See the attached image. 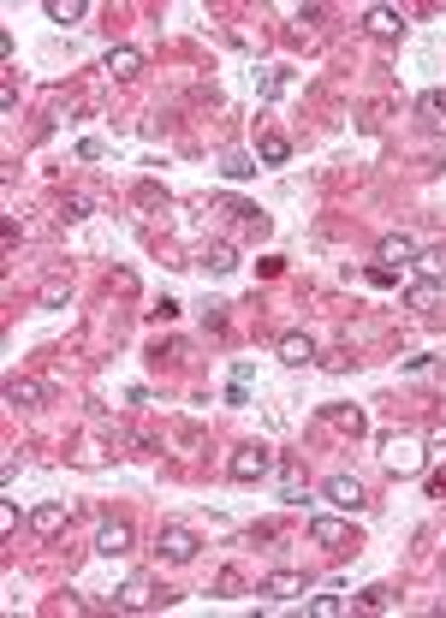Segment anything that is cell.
Segmentation results:
<instances>
[{
  "label": "cell",
  "instance_id": "cell-23",
  "mask_svg": "<svg viewBox=\"0 0 446 618\" xmlns=\"http://www.w3.org/2000/svg\"><path fill=\"white\" fill-rule=\"evenodd\" d=\"M202 327H209V333H227V303H209V309H202Z\"/></svg>",
  "mask_w": 446,
  "mask_h": 618
},
{
  "label": "cell",
  "instance_id": "cell-1",
  "mask_svg": "<svg viewBox=\"0 0 446 618\" xmlns=\"http://www.w3.org/2000/svg\"><path fill=\"white\" fill-rule=\"evenodd\" d=\"M268 470H280V458H274L268 446H238V452H232V464H227L232 482H262Z\"/></svg>",
  "mask_w": 446,
  "mask_h": 618
},
{
  "label": "cell",
  "instance_id": "cell-19",
  "mask_svg": "<svg viewBox=\"0 0 446 618\" xmlns=\"http://www.w3.org/2000/svg\"><path fill=\"white\" fill-rule=\"evenodd\" d=\"M387 464H393V470H417L423 452H417L411 440H387Z\"/></svg>",
  "mask_w": 446,
  "mask_h": 618
},
{
  "label": "cell",
  "instance_id": "cell-9",
  "mask_svg": "<svg viewBox=\"0 0 446 618\" xmlns=\"http://www.w3.org/2000/svg\"><path fill=\"white\" fill-rule=\"evenodd\" d=\"M42 399H48V387H42V381H18V374L6 381V404H13V410H36Z\"/></svg>",
  "mask_w": 446,
  "mask_h": 618
},
{
  "label": "cell",
  "instance_id": "cell-8",
  "mask_svg": "<svg viewBox=\"0 0 446 618\" xmlns=\"http://www.w3.org/2000/svg\"><path fill=\"white\" fill-rule=\"evenodd\" d=\"M280 363H286V369H303V363H316V346H310V333H280Z\"/></svg>",
  "mask_w": 446,
  "mask_h": 618
},
{
  "label": "cell",
  "instance_id": "cell-2",
  "mask_svg": "<svg viewBox=\"0 0 446 618\" xmlns=\"http://www.w3.org/2000/svg\"><path fill=\"white\" fill-rule=\"evenodd\" d=\"M197 535H190V530H179V523H167V530H161V541H155V553H161V559H167V565H190V559H197Z\"/></svg>",
  "mask_w": 446,
  "mask_h": 618
},
{
  "label": "cell",
  "instance_id": "cell-22",
  "mask_svg": "<svg viewBox=\"0 0 446 618\" xmlns=\"http://www.w3.org/2000/svg\"><path fill=\"white\" fill-rule=\"evenodd\" d=\"M202 262H209L215 273H232V268H238V250H232V244H215V250H209Z\"/></svg>",
  "mask_w": 446,
  "mask_h": 618
},
{
  "label": "cell",
  "instance_id": "cell-6",
  "mask_svg": "<svg viewBox=\"0 0 446 618\" xmlns=\"http://www.w3.org/2000/svg\"><path fill=\"white\" fill-rule=\"evenodd\" d=\"M363 30L381 36V42H393V36L404 30V13H399V6H369V13H363Z\"/></svg>",
  "mask_w": 446,
  "mask_h": 618
},
{
  "label": "cell",
  "instance_id": "cell-4",
  "mask_svg": "<svg viewBox=\"0 0 446 618\" xmlns=\"http://www.w3.org/2000/svg\"><path fill=\"white\" fill-rule=\"evenodd\" d=\"M321 500L339 505V512H358V505H363V482H358V475H328V482H321Z\"/></svg>",
  "mask_w": 446,
  "mask_h": 618
},
{
  "label": "cell",
  "instance_id": "cell-26",
  "mask_svg": "<svg viewBox=\"0 0 446 618\" xmlns=\"http://www.w3.org/2000/svg\"><path fill=\"white\" fill-rule=\"evenodd\" d=\"M363 606H393V589H381V583H375V589H363Z\"/></svg>",
  "mask_w": 446,
  "mask_h": 618
},
{
  "label": "cell",
  "instance_id": "cell-15",
  "mask_svg": "<svg viewBox=\"0 0 446 618\" xmlns=\"http://www.w3.org/2000/svg\"><path fill=\"white\" fill-rule=\"evenodd\" d=\"M404 303H411V309H434V303H441V280H411V286H404Z\"/></svg>",
  "mask_w": 446,
  "mask_h": 618
},
{
  "label": "cell",
  "instance_id": "cell-10",
  "mask_svg": "<svg viewBox=\"0 0 446 618\" xmlns=\"http://www.w3.org/2000/svg\"><path fill=\"white\" fill-rule=\"evenodd\" d=\"M66 523H72V512H66V505H36V512H30V530L42 535V541H48V535H60Z\"/></svg>",
  "mask_w": 446,
  "mask_h": 618
},
{
  "label": "cell",
  "instance_id": "cell-5",
  "mask_svg": "<svg viewBox=\"0 0 446 618\" xmlns=\"http://www.w3.org/2000/svg\"><path fill=\"white\" fill-rule=\"evenodd\" d=\"M114 606H119V613H144V606H155V583H149V576H125V589L114 595Z\"/></svg>",
  "mask_w": 446,
  "mask_h": 618
},
{
  "label": "cell",
  "instance_id": "cell-27",
  "mask_svg": "<svg viewBox=\"0 0 446 618\" xmlns=\"http://www.w3.org/2000/svg\"><path fill=\"white\" fill-rule=\"evenodd\" d=\"M429 493H446V470H434V475H429Z\"/></svg>",
  "mask_w": 446,
  "mask_h": 618
},
{
  "label": "cell",
  "instance_id": "cell-20",
  "mask_svg": "<svg viewBox=\"0 0 446 618\" xmlns=\"http://www.w3.org/2000/svg\"><path fill=\"white\" fill-rule=\"evenodd\" d=\"M417 280H446V250H417Z\"/></svg>",
  "mask_w": 446,
  "mask_h": 618
},
{
  "label": "cell",
  "instance_id": "cell-21",
  "mask_svg": "<svg viewBox=\"0 0 446 618\" xmlns=\"http://www.w3.org/2000/svg\"><path fill=\"white\" fill-rule=\"evenodd\" d=\"M339 613H351L346 595H316V601H310V618H339Z\"/></svg>",
  "mask_w": 446,
  "mask_h": 618
},
{
  "label": "cell",
  "instance_id": "cell-12",
  "mask_svg": "<svg viewBox=\"0 0 446 618\" xmlns=\"http://www.w3.org/2000/svg\"><path fill=\"white\" fill-rule=\"evenodd\" d=\"M256 161H262V167H280V161H292V137H280V131H262V137H256Z\"/></svg>",
  "mask_w": 446,
  "mask_h": 618
},
{
  "label": "cell",
  "instance_id": "cell-13",
  "mask_svg": "<svg viewBox=\"0 0 446 618\" xmlns=\"http://www.w3.org/2000/svg\"><path fill=\"white\" fill-rule=\"evenodd\" d=\"M101 72H114V78H137V72H144V54H137V48H107Z\"/></svg>",
  "mask_w": 446,
  "mask_h": 618
},
{
  "label": "cell",
  "instance_id": "cell-11",
  "mask_svg": "<svg viewBox=\"0 0 446 618\" xmlns=\"http://www.w3.org/2000/svg\"><path fill=\"white\" fill-rule=\"evenodd\" d=\"M417 238H411V232H387V238H381V250H375V256L381 262H417Z\"/></svg>",
  "mask_w": 446,
  "mask_h": 618
},
{
  "label": "cell",
  "instance_id": "cell-25",
  "mask_svg": "<svg viewBox=\"0 0 446 618\" xmlns=\"http://www.w3.org/2000/svg\"><path fill=\"white\" fill-rule=\"evenodd\" d=\"M250 173H256V167H250V155H232V161H227V179H250Z\"/></svg>",
  "mask_w": 446,
  "mask_h": 618
},
{
  "label": "cell",
  "instance_id": "cell-3",
  "mask_svg": "<svg viewBox=\"0 0 446 618\" xmlns=\"http://www.w3.org/2000/svg\"><path fill=\"white\" fill-rule=\"evenodd\" d=\"M96 553H101V559H125V553H131V523L125 518H107L96 530Z\"/></svg>",
  "mask_w": 446,
  "mask_h": 618
},
{
  "label": "cell",
  "instance_id": "cell-7",
  "mask_svg": "<svg viewBox=\"0 0 446 618\" xmlns=\"http://www.w3.org/2000/svg\"><path fill=\"white\" fill-rule=\"evenodd\" d=\"M256 595H268V601H292V595H303V571H274V576H262Z\"/></svg>",
  "mask_w": 446,
  "mask_h": 618
},
{
  "label": "cell",
  "instance_id": "cell-18",
  "mask_svg": "<svg viewBox=\"0 0 446 618\" xmlns=\"http://www.w3.org/2000/svg\"><path fill=\"white\" fill-rule=\"evenodd\" d=\"M42 13L54 18V24H78V18H89V6H84V0H48Z\"/></svg>",
  "mask_w": 446,
  "mask_h": 618
},
{
  "label": "cell",
  "instance_id": "cell-17",
  "mask_svg": "<svg viewBox=\"0 0 446 618\" xmlns=\"http://www.w3.org/2000/svg\"><path fill=\"white\" fill-rule=\"evenodd\" d=\"M417 114L429 119V125H446V89H423V96H417Z\"/></svg>",
  "mask_w": 446,
  "mask_h": 618
},
{
  "label": "cell",
  "instance_id": "cell-24",
  "mask_svg": "<svg viewBox=\"0 0 446 618\" xmlns=\"http://www.w3.org/2000/svg\"><path fill=\"white\" fill-rule=\"evenodd\" d=\"M328 422H333V429H351V434H363V417H358V410H328Z\"/></svg>",
  "mask_w": 446,
  "mask_h": 618
},
{
  "label": "cell",
  "instance_id": "cell-14",
  "mask_svg": "<svg viewBox=\"0 0 446 618\" xmlns=\"http://www.w3.org/2000/svg\"><path fill=\"white\" fill-rule=\"evenodd\" d=\"M310 541H316V547H346L351 530L339 518H310Z\"/></svg>",
  "mask_w": 446,
  "mask_h": 618
},
{
  "label": "cell",
  "instance_id": "cell-16",
  "mask_svg": "<svg viewBox=\"0 0 446 618\" xmlns=\"http://www.w3.org/2000/svg\"><path fill=\"white\" fill-rule=\"evenodd\" d=\"M280 500L303 505V475H298V464H292V458H280Z\"/></svg>",
  "mask_w": 446,
  "mask_h": 618
}]
</instances>
